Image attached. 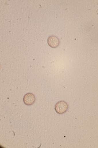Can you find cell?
Instances as JSON below:
<instances>
[{
	"instance_id": "obj_1",
	"label": "cell",
	"mask_w": 98,
	"mask_h": 148,
	"mask_svg": "<svg viewBox=\"0 0 98 148\" xmlns=\"http://www.w3.org/2000/svg\"><path fill=\"white\" fill-rule=\"evenodd\" d=\"M55 111L59 114H63L68 109V105L65 101H61L56 104L55 107Z\"/></svg>"
},
{
	"instance_id": "obj_2",
	"label": "cell",
	"mask_w": 98,
	"mask_h": 148,
	"mask_svg": "<svg viewBox=\"0 0 98 148\" xmlns=\"http://www.w3.org/2000/svg\"><path fill=\"white\" fill-rule=\"evenodd\" d=\"M47 43L51 48H57L59 45V40L57 36H51L48 38Z\"/></svg>"
},
{
	"instance_id": "obj_3",
	"label": "cell",
	"mask_w": 98,
	"mask_h": 148,
	"mask_svg": "<svg viewBox=\"0 0 98 148\" xmlns=\"http://www.w3.org/2000/svg\"><path fill=\"white\" fill-rule=\"evenodd\" d=\"M35 96L32 93H27L23 98V102L27 106L32 105L35 101Z\"/></svg>"
}]
</instances>
